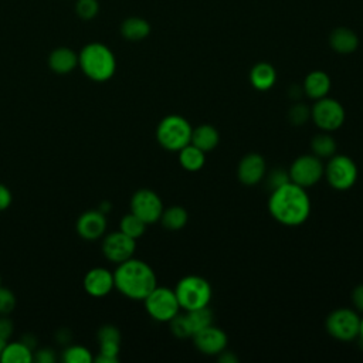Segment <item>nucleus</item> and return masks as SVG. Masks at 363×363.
Returning <instances> with one entry per match:
<instances>
[{
  "instance_id": "f257e3e1",
  "label": "nucleus",
  "mask_w": 363,
  "mask_h": 363,
  "mask_svg": "<svg viewBox=\"0 0 363 363\" xmlns=\"http://www.w3.org/2000/svg\"><path fill=\"white\" fill-rule=\"evenodd\" d=\"M268 211L282 225L296 227L303 224L311 214V199L305 187L288 182L271 190Z\"/></svg>"
},
{
  "instance_id": "f03ea898",
  "label": "nucleus",
  "mask_w": 363,
  "mask_h": 363,
  "mask_svg": "<svg viewBox=\"0 0 363 363\" xmlns=\"http://www.w3.org/2000/svg\"><path fill=\"white\" fill-rule=\"evenodd\" d=\"M113 284L123 296L143 301L157 286V278L149 264L132 257L118 264L113 271Z\"/></svg>"
},
{
  "instance_id": "7ed1b4c3",
  "label": "nucleus",
  "mask_w": 363,
  "mask_h": 363,
  "mask_svg": "<svg viewBox=\"0 0 363 363\" xmlns=\"http://www.w3.org/2000/svg\"><path fill=\"white\" fill-rule=\"evenodd\" d=\"M78 65L89 79L105 82L111 79L116 71V58L108 45L89 43L79 51Z\"/></svg>"
},
{
  "instance_id": "20e7f679",
  "label": "nucleus",
  "mask_w": 363,
  "mask_h": 363,
  "mask_svg": "<svg viewBox=\"0 0 363 363\" xmlns=\"http://www.w3.org/2000/svg\"><path fill=\"white\" fill-rule=\"evenodd\" d=\"M193 126L182 115L164 116L156 128V139L159 145L169 152H179L190 143Z\"/></svg>"
},
{
  "instance_id": "39448f33",
  "label": "nucleus",
  "mask_w": 363,
  "mask_h": 363,
  "mask_svg": "<svg viewBox=\"0 0 363 363\" xmlns=\"http://www.w3.org/2000/svg\"><path fill=\"white\" fill-rule=\"evenodd\" d=\"M179 305L184 311L208 306L213 295L210 282L199 275H186L174 286Z\"/></svg>"
},
{
  "instance_id": "423d86ee",
  "label": "nucleus",
  "mask_w": 363,
  "mask_h": 363,
  "mask_svg": "<svg viewBox=\"0 0 363 363\" xmlns=\"http://www.w3.org/2000/svg\"><path fill=\"white\" fill-rule=\"evenodd\" d=\"M323 176L335 190H349L357 182L359 170L352 157L335 153L328 159Z\"/></svg>"
},
{
  "instance_id": "0eeeda50",
  "label": "nucleus",
  "mask_w": 363,
  "mask_h": 363,
  "mask_svg": "<svg viewBox=\"0 0 363 363\" xmlns=\"http://www.w3.org/2000/svg\"><path fill=\"white\" fill-rule=\"evenodd\" d=\"M145 309L157 322H170L182 309L174 289L156 286L145 299Z\"/></svg>"
},
{
  "instance_id": "6e6552de",
  "label": "nucleus",
  "mask_w": 363,
  "mask_h": 363,
  "mask_svg": "<svg viewBox=\"0 0 363 363\" xmlns=\"http://www.w3.org/2000/svg\"><path fill=\"white\" fill-rule=\"evenodd\" d=\"M311 119L320 130L333 132L345 123L346 112L337 99L323 96L315 101L311 109Z\"/></svg>"
},
{
  "instance_id": "1a4fd4ad",
  "label": "nucleus",
  "mask_w": 363,
  "mask_h": 363,
  "mask_svg": "<svg viewBox=\"0 0 363 363\" xmlns=\"http://www.w3.org/2000/svg\"><path fill=\"white\" fill-rule=\"evenodd\" d=\"M359 323L360 316L356 311L349 308H339L328 315L325 328L332 337L340 342H352L359 335Z\"/></svg>"
},
{
  "instance_id": "9d476101",
  "label": "nucleus",
  "mask_w": 363,
  "mask_h": 363,
  "mask_svg": "<svg viewBox=\"0 0 363 363\" xmlns=\"http://www.w3.org/2000/svg\"><path fill=\"white\" fill-rule=\"evenodd\" d=\"M323 173L325 164L322 159H319L313 153L298 156L288 170L289 180L305 189L315 186L318 182H320Z\"/></svg>"
},
{
  "instance_id": "9b49d317",
  "label": "nucleus",
  "mask_w": 363,
  "mask_h": 363,
  "mask_svg": "<svg viewBox=\"0 0 363 363\" xmlns=\"http://www.w3.org/2000/svg\"><path fill=\"white\" fill-rule=\"evenodd\" d=\"M163 208L162 199L150 189H139L130 197V213L138 216L146 224L159 221Z\"/></svg>"
},
{
  "instance_id": "f8f14e48",
  "label": "nucleus",
  "mask_w": 363,
  "mask_h": 363,
  "mask_svg": "<svg viewBox=\"0 0 363 363\" xmlns=\"http://www.w3.org/2000/svg\"><path fill=\"white\" fill-rule=\"evenodd\" d=\"M101 248H102L104 257L108 261L113 264H121L133 257L135 248H136V240L119 230L108 234L102 240Z\"/></svg>"
},
{
  "instance_id": "ddd939ff",
  "label": "nucleus",
  "mask_w": 363,
  "mask_h": 363,
  "mask_svg": "<svg viewBox=\"0 0 363 363\" xmlns=\"http://www.w3.org/2000/svg\"><path fill=\"white\" fill-rule=\"evenodd\" d=\"M193 343L199 352L208 356H217L227 347V335L223 329L217 326H207L193 336Z\"/></svg>"
},
{
  "instance_id": "4468645a",
  "label": "nucleus",
  "mask_w": 363,
  "mask_h": 363,
  "mask_svg": "<svg viewBox=\"0 0 363 363\" xmlns=\"http://www.w3.org/2000/svg\"><path fill=\"white\" fill-rule=\"evenodd\" d=\"M265 174L267 163L259 153H248L241 157L237 167V177L244 186L258 184Z\"/></svg>"
},
{
  "instance_id": "2eb2a0df",
  "label": "nucleus",
  "mask_w": 363,
  "mask_h": 363,
  "mask_svg": "<svg viewBox=\"0 0 363 363\" xmlns=\"http://www.w3.org/2000/svg\"><path fill=\"white\" fill-rule=\"evenodd\" d=\"M106 224V216L102 211L88 210L78 217L75 228L81 238L86 241H94L104 235Z\"/></svg>"
},
{
  "instance_id": "dca6fc26",
  "label": "nucleus",
  "mask_w": 363,
  "mask_h": 363,
  "mask_svg": "<svg viewBox=\"0 0 363 363\" xmlns=\"http://www.w3.org/2000/svg\"><path fill=\"white\" fill-rule=\"evenodd\" d=\"M84 289L88 295L94 298H104L106 296L113 288V272L106 268L95 267L91 268L84 277Z\"/></svg>"
},
{
  "instance_id": "f3484780",
  "label": "nucleus",
  "mask_w": 363,
  "mask_h": 363,
  "mask_svg": "<svg viewBox=\"0 0 363 363\" xmlns=\"http://www.w3.org/2000/svg\"><path fill=\"white\" fill-rule=\"evenodd\" d=\"M330 78L326 72L323 71H312L309 72L305 79H303V85H302V89H303V94L316 101V99H320L323 96H328L329 91H330Z\"/></svg>"
},
{
  "instance_id": "a211bd4d",
  "label": "nucleus",
  "mask_w": 363,
  "mask_h": 363,
  "mask_svg": "<svg viewBox=\"0 0 363 363\" xmlns=\"http://www.w3.org/2000/svg\"><path fill=\"white\" fill-rule=\"evenodd\" d=\"M78 65V54L68 47H58L48 57V67L55 74H68Z\"/></svg>"
},
{
  "instance_id": "6ab92c4d",
  "label": "nucleus",
  "mask_w": 363,
  "mask_h": 363,
  "mask_svg": "<svg viewBox=\"0 0 363 363\" xmlns=\"http://www.w3.org/2000/svg\"><path fill=\"white\" fill-rule=\"evenodd\" d=\"M220 142V133L218 130L210 125V123H201L191 130V139L190 143L201 149L203 152H211L217 147Z\"/></svg>"
},
{
  "instance_id": "aec40b11",
  "label": "nucleus",
  "mask_w": 363,
  "mask_h": 363,
  "mask_svg": "<svg viewBox=\"0 0 363 363\" xmlns=\"http://www.w3.org/2000/svg\"><path fill=\"white\" fill-rule=\"evenodd\" d=\"M250 82L258 91H268L277 82V71L268 62H258L250 71Z\"/></svg>"
},
{
  "instance_id": "412c9836",
  "label": "nucleus",
  "mask_w": 363,
  "mask_h": 363,
  "mask_svg": "<svg viewBox=\"0 0 363 363\" xmlns=\"http://www.w3.org/2000/svg\"><path fill=\"white\" fill-rule=\"evenodd\" d=\"M329 44L336 52L350 54L357 48L359 38L350 28L339 27L332 31L329 37Z\"/></svg>"
},
{
  "instance_id": "4be33fe9",
  "label": "nucleus",
  "mask_w": 363,
  "mask_h": 363,
  "mask_svg": "<svg viewBox=\"0 0 363 363\" xmlns=\"http://www.w3.org/2000/svg\"><path fill=\"white\" fill-rule=\"evenodd\" d=\"M179 163L187 172H199L206 163V152L189 143L179 150Z\"/></svg>"
},
{
  "instance_id": "5701e85b",
  "label": "nucleus",
  "mask_w": 363,
  "mask_h": 363,
  "mask_svg": "<svg viewBox=\"0 0 363 363\" xmlns=\"http://www.w3.org/2000/svg\"><path fill=\"white\" fill-rule=\"evenodd\" d=\"M150 33V24L140 17H129L121 24V34L129 41H140Z\"/></svg>"
},
{
  "instance_id": "b1692460",
  "label": "nucleus",
  "mask_w": 363,
  "mask_h": 363,
  "mask_svg": "<svg viewBox=\"0 0 363 363\" xmlns=\"http://www.w3.org/2000/svg\"><path fill=\"white\" fill-rule=\"evenodd\" d=\"M1 363H30L33 362V349L24 342L6 343L1 353Z\"/></svg>"
},
{
  "instance_id": "393cba45",
  "label": "nucleus",
  "mask_w": 363,
  "mask_h": 363,
  "mask_svg": "<svg viewBox=\"0 0 363 363\" xmlns=\"http://www.w3.org/2000/svg\"><path fill=\"white\" fill-rule=\"evenodd\" d=\"M159 221L162 223V225L166 230L179 231L187 224L189 213L182 206H170L167 208H163V213H162Z\"/></svg>"
},
{
  "instance_id": "a878e982",
  "label": "nucleus",
  "mask_w": 363,
  "mask_h": 363,
  "mask_svg": "<svg viewBox=\"0 0 363 363\" xmlns=\"http://www.w3.org/2000/svg\"><path fill=\"white\" fill-rule=\"evenodd\" d=\"M336 147H337V143L335 138L330 135V132L322 130V133L315 135L313 139L311 140L312 153L319 159H329L336 153Z\"/></svg>"
},
{
  "instance_id": "bb28decb",
  "label": "nucleus",
  "mask_w": 363,
  "mask_h": 363,
  "mask_svg": "<svg viewBox=\"0 0 363 363\" xmlns=\"http://www.w3.org/2000/svg\"><path fill=\"white\" fill-rule=\"evenodd\" d=\"M186 319L191 332V336L197 333L199 330L213 325V312L208 306L204 308H197L191 311H186Z\"/></svg>"
},
{
  "instance_id": "cd10ccee",
  "label": "nucleus",
  "mask_w": 363,
  "mask_h": 363,
  "mask_svg": "<svg viewBox=\"0 0 363 363\" xmlns=\"http://www.w3.org/2000/svg\"><path fill=\"white\" fill-rule=\"evenodd\" d=\"M146 223L143 220H140L138 216H135L133 213H128L125 214L121 221H119V230L122 233H125L126 235L132 237V238H139L145 234L146 231Z\"/></svg>"
},
{
  "instance_id": "c85d7f7f",
  "label": "nucleus",
  "mask_w": 363,
  "mask_h": 363,
  "mask_svg": "<svg viewBox=\"0 0 363 363\" xmlns=\"http://www.w3.org/2000/svg\"><path fill=\"white\" fill-rule=\"evenodd\" d=\"M64 363H91L94 360L91 352L81 345H69L61 353Z\"/></svg>"
},
{
  "instance_id": "c756f323",
  "label": "nucleus",
  "mask_w": 363,
  "mask_h": 363,
  "mask_svg": "<svg viewBox=\"0 0 363 363\" xmlns=\"http://www.w3.org/2000/svg\"><path fill=\"white\" fill-rule=\"evenodd\" d=\"M288 119L294 126H302L311 119V109L305 104H295L288 111Z\"/></svg>"
},
{
  "instance_id": "7c9ffc66",
  "label": "nucleus",
  "mask_w": 363,
  "mask_h": 363,
  "mask_svg": "<svg viewBox=\"0 0 363 363\" xmlns=\"http://www.w3.org/2000/svg\"><path fill=\"white\" fill-rule=\"evenodd\" d=\"M99 11L98 0H77L75 13L82 20H92Z\"/></svg>"
},
{
  "instance_id": "2f4dec72",
  "label": "nucleus",
  "mask_w": 363,
  "mask_h": 363,
  "mask_svg": "<svg viewBox=\"0 0 363 363\" xmlns=\"http://www.w3.org/2000/svg\"><path fill=\"white\" fill-rule=\"evenodd\" d=\"M170 330L172 333L179 337V339H184V337H191V332L186 319V315H180L177 313L170 322Z\"/></svg>"
},
{
  "instance_id": "473e14b6",
  "label": "nucleus",
  "mask_w": 363,
  "mask_h": 363,
  "mask_svg": "<svg viewBox=\"0 0 363 363\" xmlns=\"http://www.w3.org/2000/svg\"><path fill=\"white\" fill-rule=\"evenodd\" d=\"M98 343H119L121 345V332L113 325H104L98 329L96 333Z\"/></svg>"
},
{
  "instance_id": "72a5a7b5",
  "label": "nucleus",
  "mask_w": 363,
  "mask_h": 363,
  "mask_svg": "<svg viewBox=\"0 0 363 363\" xmlns=\"http://www.w3.org/2000/svg\"><path fill=\"white\" fill-rule=\"evenodd\" d=\"M16 308V296L9 288L0 286V315H9Z\"/></svg>"
},
{
  "instance_id": "f704fd0d",
  "label": "nucleus",
  "mask_w": 363,
  "mask_h": 363,
  "mask_svg": "<svg viewBox=\"0 0 363 363\" xmlns=\"http://www.w3.org/2000/svg\"><path fill=\"white\" fill-rule=\"evenodd\" d=\"M265 176H267V182H268L271 190H274V189H277V187L291 182L288 172H285L284 169H275V170H272L271 173H268Z\"/></svg>"
},
{
  "instance_id": "c9c22d12",
  "label": "nucleus",
  "mask_w": 363,
  "mask_h": 363,
  "mask_svg": "<svg viewBox=\"0 0 363 363\" xmlns=\"http://www.w3.org/2000/svg\"><path fill=\"white\" fill-rule=\"evenodd\" d=\"M33 360L38 363H54L57 360V356L51 347H43L33 353Z\"/></svg>"
},
{
  "instance_id": "e433bc0d",
  "label": "nucleus",
  "mask_w": 363,
  "mask_h": 363,
  "mask_svg": "<svg viewBox=\"0 0 363 363\" xmlns=\"http://www.w3.org/2000/svg\"><path fill=\"white\" fill-rule=\"evenodd\" d=\"M11 333H13V322L6 315H0V339L7 342Z\"/></svg>"
},
{
  "instance_id": "4c0bfd02",
  "label": "nucleus",
  "mask_w": 363,
  "mask_h": 363,
  "mask_svg": "<svg viewBox=\"0 0 363 363\" xmlns=\"http://www.w3.org/2000/svg\"><path fill=\"white\" fill-rule=\"evenodd\" d=\"M352 303L356 311L363 312V284L357 285L352 292Z\"/></svg>"
},
{
  "instance_id": "58836bf2",
  "label": "nucleus",
  "mask_w": 363,
  "mask_h": 363,
  "mask_svg": "<svg viewBox=\"0 0 363 363\" xmlns=\"http://www.w3.org/2000/svg\"><path fill=\"white\" fill-rule=\"evenodd\" d=\"M11 200H13L11 191L4 184L0 183V211L9 208L11 204Z\"/></svg>"
},
{
  "instance_id": "ea45409f",
  "label": "nucleus",
  "mask_w": 363,
  "mask_h": 363,
  "mask_svg": "<svg viewBox=\"0 0 363 363\" xmlns=\"http://www.w3.org/2000/svg\"><path fill=\"white\" fill-rule=\"evenodd\" d=\"M217 359H218V362H221V363H237L238 362V357L233 353V352H228V350H223L221 353H218L217 354Z\"/></svg>"
},
{
  "instance_id": "a19ab883",
  "label": "nucleus",
  "mask_w": 363,
  "mask_h": 363,
  "mask_svg": "<svg viewBox=\"0 0 363 363\" xmlns=\"http://www.w3.org/2000/svg\"><path fill=\"white\" fill-rule=\"evenodd\" d=\"M57 339L60 343H68L69 339H71V333L68 329H60L57 332Z\"/></svg>"
},
{
  "instance_id": "79ce46f5",
  "label": "nucleus",
  "mask_w": 363,
  "mask_h": 363,
  "mask_svg": "<svg viewBox=\"0 0 363 363\" xmlns=\"http://www.w3.org/2000/svg\"><path fill=\"white\" fill-rule=\"evenodd\" d=\"M303 94V89L301 88V86H298V85H294V86H291V91H289V96L291 98H294V99H298L301 95Z\"/></svg>"
},
{
  "instance_id": "37998d69",
  "label": "nucleus",
  "mask_w": 363,
  "mask_h": 363,
  "mask_svg": "<svg viewBox=\"0 0 363 363\" xmlns=\"http://www.w3.org/2000/svg\"><path fill=\"white\" fill-rule=\"evenodd\" d=\"M99 211H102L104 214H106L109 210H111V203L109 201H102L101 204H99V208H98Z\"/></svg>"
},
{
  "instance_id": "c03bdc74",
  "label": "nucleus",
  "mask_w": 363,
  "mask_h": 363,
  "mask_svg": "<svg viewBox=\"0 0 363 363\" xmlns=\"http://www.w3.org/2000/svg\"><path fill=\"white\" fill-rule=\"evenodd\" d=\"M357 337L363 342V318H360V323H359V335Z\"/></svg>"
},
{
  "instance_id": "a18cd8bd",
  "label": "nucleus",
  "mask_w": 363,
  "mask_h": 363,
  "mask_svg": "<svg viewBox=\"0 0 363 363\" xmlns=\"http://www.w3.org/2000/svg\"><path fill=\"white\" fill-rule=\"evenodd\" d=\"M7 342H4V340H1L0 339V359H1V353H3V349H4V345H6Z\"/></svg>"
},
{
  "instance_id": "49530a36",
  "label": "nucleus",
  "mask_w": 363,
  "mask_h": 363,
  "mask_svg": "<svg viewBox=\"0 0 363 363\" xmlns=\"http://www.w3.org/2000/svg\"><path fill=\"white\" fill-rule=\"evenodd\" d=\"M0 286H1V277H0Z\"/></svg>"
}]
</instances>
